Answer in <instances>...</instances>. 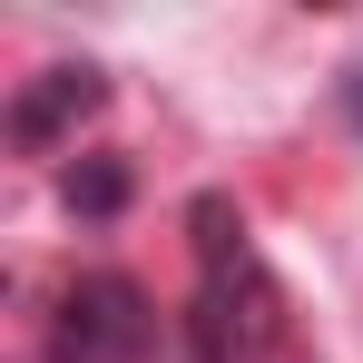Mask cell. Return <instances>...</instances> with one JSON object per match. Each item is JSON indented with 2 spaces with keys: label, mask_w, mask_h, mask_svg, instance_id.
Wrapping results in <instances>:
<instances>
[{
  "label": "cell",
  "mask_w": 363,
  "mask_h": 363,
  "mask_svg": "<svg viewBox=\"0 0 363 363\" xmlns=\"http://www.w3.org/2000/svg\"><path fill=\"white\" fill-rule=\"evenodd\" d=\"M157 354V304L138 275H79L50 314V363H147Z\"/></svg>",
  "instance_id": "1"
},
{
  "label": "cell",
  "mask_w": 363,
  "mask_h": 363,
  "mask_svg": "<svg viewBox=\"0 0 363 363\" xmlns=\"http://www.w3.org/2000/svg\"><path fill=\"white\" fill-rule=\"evenodd\" d=\"M99 108H108V79H99L89 60H60V69H40V79L10 99V147L50 157L69 128H79V118H99Z\"/></svg>",
  "instance_id": "2"
},
{
  "label": "cell",
  "mask_w": 363,
  "mask_h": 363,
  "mask_svg": "<svg viewBox=\"0 0 363 363\" xmlns=\"http://www.w3.org/2000/svg\"><path fill=\"white\" fill-rule=\"evenodd\" d=\"M186 226H196V265H206V285H216V275H245V216H236V196L206 186V196L186 206Z\"/></svg>",
  "instance_id": "3"
},
{
  "label": "cell",
  "mask_w": 363,
  "mask_h": 363,
  "mask_svg": "<svg viewBox=\"0 0 363 363\" xmlns=\"http://www.w3.org/2000/svg\"><path fill=\"white\" fill-rule=\"evenodd\" d=\"M60 196H69V216H118L128 206V167L118 157H79V167L60 177Z\"/></svg>",
  "instance_id": "4"
},
{
  "label": "cell",
  "mask_w": 363,
  "mask_h": 363,
  "mask_svg": "<svg viewBox=\"0 0 363 363\" xmlns=\"http://www.w3.org/2000/svg\"><path fill=\"white\" fill-rule=\"evenodd\" d=\"M344 108H354V128H363V69H354V89H344Z\"/></svg>",
  "instance_id": "5"
}]
</instances>
